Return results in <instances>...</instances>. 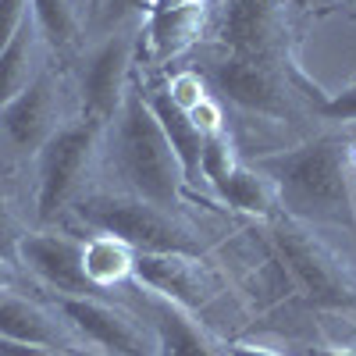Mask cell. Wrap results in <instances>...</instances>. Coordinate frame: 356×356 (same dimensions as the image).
Listing matches in <instances>:
<instances>
[{
  "label": "cell",
  "mask_w": 356,
  "mask_h": 356,
  "mask_svg": "<svg viewBox=\"0 0 356 356\" xmlns=\"http://www.w3.org/2000/svg\"><path fill=\"white\" fill-rule=\"evenodd\" d=\"M260 175L278 189L292 214L328 225H356L353 214V161L335 139H317L289 154L260 161Z\"/></svg>",
  "instance_id": "6da1fadb"
},
{
  "label": "cell",
  "mask_w": 356,
  "mask_h": 356,
  "mask_svg": "<svg viewBox=\"0 0 356 356\" xmlns=\"http://www.w3.org/2000/svg\"><path fill=\"white\" fill-rule=\"evenodd\" d=\"M118 129H114V161L132 193L161 211L178 207V186L186 182L178 157L171 150L168 136L161 132L154 111L146 107L143 93H125L118 107Z\"/></svg>",
  "instance_id": "7a4b0ae2"
},
{
  "label": "cell",
  "mask_w": 356,
  "mask_h": 356,
  "mask_svg": "<svg viewBox=\"0 0 356 356\" xmlns=\"http://www.w3.org/2000/svg\"><path fill=\"white\" fill-rule=\"evenodd\" d=\"M79 218L100 235H114L136 253H196V243L178 228L161 207L143 200H89L79 207Z\"/></svg>",
  "instance_id": "3957f363"
},
{
  "label": "cell",
  "mask_w": 356,
  "mask_h": 356,
  "mask_svg": "<svg viewBox=\"0 0 356 356\" xmlns=\"http://www.w3.org/2000/svg\"><path fill=\"white\" fill-rule=\"evenodd\" d=\"M97 139H100V122H89V118L57 129L47 139V146L40 150V193H36L40 221H54L79 193L86 168L93 161Z\"/></svg>",
  "instance_id": "277c9868"
},
{
  "label": "cell",
  "mask_w": 356,
  "mask_h": 356,
  "mask_svg": "<svg viewBox=\"0 0 356 356\" xmlns=\"http://www.w3.org/2000/svg\"><path fill=\"white\" fill-rule=\"evenodd\" d=\"M57 314L72 328L111 356H157V342L146 335L143 324L132 314L100 303L97 296H57Z\"/></svg>",
  "instance_id": "5b68a950"
},
{
  "label": "cell",
  "mask_w": 356,
  "mask_h": 356,
  "mask_svg": "<svg viewBox=\"0 0 356 356\" xmlns=\"http://www.w3.org/2000/svg\"><path fill=\"white\" fill-rule=\"evenodd\" d=\"M275 243H278V253H282L285 267L292 271L296 285H300L314 303H321V307L353 303V289L346 285L342 271L314 239H307V235L296 232V228H278Z\"/></svg>",
  "instance_id": "8992f818"
},
{
  "label": "cell",
  "mask_w": 356,
  "mask_h": 356,
  "mask_svg": "<svg viewBox=\"0 0 356 356\" xmlns=\"http://www.w3.org/2000/svg\"><path fill=\"white\" fill-rule=\"evenodd\" d=\"M18 264H25L43 285L57 296H97L100 289L89 285L82 271V243L72 235H22L18 239Z\"/></svg>",
  "instance_id": "52a82bcc"
},
{
  "label": "cell",
  "mask_w": 356,
  "mask_h": 356,
  "mask_svg": "<svg viewBox=\"0 0 356 356\" xmlns=\"http://www.w3.org/2000/svg\"><path fill=\"white\" fill-rule=\"evenodd\" d=\"M132 278L182 310H196L211 300V278L196 253H136Z\"/></svg>",
  "instance_id": "ba28073f"
},
{
  "label": "cell",
  "mask_w": 356,
  "mask_h": 356,
  "mask_svg": "<svg viewBox=\"0 0 356 356\" xmlns=\"http://www.w3.org/2000/svg\"><path fill=\"white\" fill-rule=\"evenodd\" d=\"M0 339L11 342H29V346H43L65 356H82L86 339L61 317L57 321L50 310L40 303H29L15 292H0Z\"/></svg>",
  "instance_id": "9c48e42d"
},
{
  "label": "cell",
  "mask_w": 356,
  "mask_h": 356,
  "mask_svg": "<svg viewBox=\"0 0 356 356\" xmlns=\"http://www.w3.org/2000/svg\"><path fill=\"white\" fill-rule=\"evenodd\" d=\"M132 36H111L82 72V104H86V118L89 122H107L118 114L125 100V79H129V65H132Z\"/></svg>",
  "instance_id": "30bf717a"
},
{
  "label": "cell",
  "mask_w": 356,
  "mask_h": 356,
  "mask_svg": "<svg viewBox=\"0 0 356 356\" xmlns=\"http://www.w3.org/2000/svg\"><path fill=\"white\" fill-rule=\"evenodd\" d=\"M0 125L8 139L25 154H40L47 139L57 132V93L47 75L33 79L15 100L0 107Z\"/></svg>",
  "instance_id": "8fae6325"
},
{
  "label": "cell",
  "mask_w": 356,
  "mask_h": 356,
  "mask_svg": "<svg viewBox=\"0 0 356 356\" xmlns=\"http://www.w3.org/2000/svg\"><path fill=\"white\" fill-rule=\"evenodd\" d=\"M282 33V0H228L221 36L239 57L264 61Z\"/></svg>",
  "instance_id": "7c38bea8"
},
{
  "label": "cell",
  "mask_w": 356,
  "mask_h": 356,
  "mask_svg": "<svg viewBox=\"0 0 356 356\" xmlns=\"http://www.w3.org/2000/svg\"><path fill=\"white\" fill-rule=\"evenodd\" d=\"M214 86L232 104H239L246 111H257V114H267V118L285 114V100L278 93V82H275L271 68L264 61H257V57L232 54L228 61H221L214 68Z\"/></svg>",
  "instance_id": "4fadbf2b"
},
{
  "label": "cell",
  "mask_w": 356,
  "mask_h": 356,
  "mask_svg": "<svg viewBox=\"0 0 356 356\" xmlns=\"http://www.w3.org/2000/svg\"><path fill=\"white\" fill-rule=\"evenodd\" d=\"M146 107L154 111L161 132L168 136L171 150L178 157V168H182L186 182H203V168H200V154H203V132L189 122V114L182 107H175V100L168 97V89H154L150 97H143Z\"/></svg>",
  "instance_id": "5bb4252c"
},
{
  "label": "cell",
  "mask_w": 356,
  "mask_h": 356,
  "mask_svg": "<svg viewBox=\"0 0 356 356\" xmlns=\"http://www.w3.org/2000/svg\"><path fill=\"white\" fill-rule=\"evenodd\" d=\"M132 260H136V250L125 246L122 239H114V235H97V239L82 243V271L89 285L97 289L125 282L132 275Z\"/></svg>",
  "instance_id": "9a60e30c"
},
{
  "label": "cell",
  "mask_w": 356,
  "mask_h": 356,
  "mask_svg": "<svg viewBox=\"0 0 356 356\" xmlns=\"http://www.w3.org/2000/svg\"><path fill=\"white\" fill-rule=\"evenodd\" d=\"M207 4H186L175 11H150V43L157 57H175L182 54L203 29Z\"/></svg>",
  "instance_id": "2e32d148"
},
{
  "label": "cell",
  "mask_w": 356,
  "mask_h": 356,
  "mask_svg": "<svg viewBox=\"0 0 356 356\" xmlns=\"http://www.w3.org/2000/svg\"><path fill=\"white\" fill-rule=\"evenodd\" d=\"M157 356H214L203 332L175 303H157Z\"/></svg>",
  "instance_id": "e0dca14e"
},
{
  "label": "cell",
  "mask_w": 356,
  "mask_h": 356,
  "mask_svg": "<svg viewBox=\"0 0 356 356\" xmlns=\"http://www.w3.org/2000/svg\"><path fill=\"white\" fill-rule=\"evenodd\" d=\"M36 25H22L15 40L0 50V107L15 100L22 89L33 82V47H36Z\"/></svg>",
  "instance_id": "ac0fdd59"
},
{
  "label": "cell",
  "mask_w": 356,
  "mask_h": 356,
  "mask_svg": "<svg viewBox=\"0 0 356 356\" xmlns=\"http://www.w3.org/2000/svg\"><path fill=\"white\" fill-rule=\"evenodd\" d=\"M214 189H218L221 200H228L232 207H239L246 214H267L271 211V182H267L260 171L232 168Z\"/></svg>",
  "instance_id": "d6986e66"
},
{
  "label": "cell",
  "mask_w": 356,
  "mask_h": 356,
  "mask_svg": "<svg viewBox=\"0 0 356 356\" xmlns=\"http://www.w3.org/2000/svg\"><path fill=\"white\" fill-rule=\"evenodd\" d=\"M33 25L54 50H68L79 40V22L68 0H33Z\"/></svg>",
  "instance_id": "ffe728a7"
},
{
  "label": "cell",
  "mask_w": 356,
  "mask_h": 356,
  "mask_svg": "<svg viewBox=\"0 0 356 356\" xmlns=\"http://www.w3.org/2000/svg\"><path fill=\"white\" fill-rule=\"evenodd\" d=\"M200 168H203V182H211V186H218L221 178L235 168V164H232V143H228V136H225L221 129L211 132V136H203Z\"/></svg>",
  "instance_id": "44dd1931"
},
{
  "label": "cell",
  "mask_w": 356,
  "mask_h": 356,
  "mask_svg": "<svg viewBox=\"0 0 356 356\" xmlns=\"http://www.w3.org/2000/svg\"><path fill=\"white\" fill-rule=\"evenodd\" d=\"M168 97L175 100V107H182L186 114L207 100V93H203V82H200V75H193V72L175 75V79H171V86H168Z\"/></svg>",
  "instance_id": "7402d4cb"
},
{
  "label": "cell",
  "mask_w": 356,
  "mask_h": 356,
  "mask_svg": "<svg viewBox=\"0 0 356 356\" xmlns=\"http://www.w3.org/2000/svg\"><path fill=\"white\" fill-rule=\"evenodd\" d=\"M317 111L328 118V122H356V82L342 93H335L332 100H321Z\"/></svg>",
  "instance_id": "603a6c76"
},
{
  "label": "cell",
  "mask_w": 356,
  "mask_h": 356,
  "mask_svg": "<svg viewBox=\"0 0 356 356\" xmlns=\"http://www.w3.org/2000/svg\"><path fill=\"white\" fill-rule=\"evenodd\" d=\"M25 8H29V0H0V50H4L15 33L25 25Z\"/></svg>",
  "instance_id": "cb8c5ba5"
},
{
  "label": "cell",
  "mask_w": 356,
  "mask_h": 356,
  "mask_svg": "<svg viewBox=\"0 0 356 356\" xmlns=\"http://www.w3.org/2000/svg\"><path fill=\"white\" fill-rule=\"evenodd\" d=\"M18 228H15V221L8 218V211H4V203H0V260L4 264H18Z\"/></svg>",
  "instance_id": "d4e9b609"
},
{
  "label": "cell",
  "mask_w": 356,
  "mask_h": 356,
  "mask_svg": "<svg viewBox=\"0 0 356 356\" xmlns=\"http://www.w3.org/2000/svg\"><path fill=\"white\" fill-rule=\"evenodd\" d=\"M189 122H193L203 136H211V132H218V129H221V114H218V107H214L211 100H203L200 107H193V111H189Z\"/></svg>",
  "instance_id": "484cf974"
},
{
  "label": "cell",
  "mask_w": 356,
  "mask_h": 356,
  "mask_svg": "<svg viewBox=\"0 0 356 356\" xmlns=\"http://www.w3.org/2000/svg\"><path fill=\"white\" fill-rule=\"evenodd\" d=\"M0 356H65V353H54V349H43V346H29V342L0 339Z\"/></svg>",
  "instance_id": "4316f807"
},
{
  "label": "cell",
  "mask_w": 356,
  "mask_h": 356,
  "mask_svg": "<svg viewBox=\"0 0 356 356\" xmlns=\"http://www.w3.org/2000/svg\"><path fill=\"white\" fill-rule=\"evenodd\" d=\"M154 0H111V15L114 18H122V15H129V11H139V8H150Z\"/></svg>",
  "instance_id": "83f0119b"
},
{
  "label": "cell",
  "mask_w": 356,
  "mask_h": 356,
  "mask_svg": "<svg viewBox=\"0 0 356 356\" xmlns=\"http://www.w3.org/2000/svg\"><path fill=\"white\" fill-rule=\"evenodd\" d=\"M186 4H207V0H154L150 11H175V8H186Z\"/></svg>",
  "instance_id": "f1b7e54d"
},
{
  "label": "cell",
  "mask_w": 356,
  "mask_h": 356,
  "mask_svg": "<svg viewBox=\"0 0 356 356\" xmlns=\"http://www.w3.org/2000/svg\"><path fill=\"white\" fill-rule=\"evenodd\" d=\"M232 356H282V353H275V349H260V346H235Z\"/></svg>",
  "instance_id": "f546056e"
},
{
  "label": "cell",
  "mask_w": 356,
  "mask_h": 356,
  "mask_svg": "<svg viewBox=\"0 0 356 356\" xmlns=\"http://www.w3.org/2000/svg\"><path fill=\"white\" fill-rule=\"evenodd\" d=\"M11 267H15V264H4V260H0V292H8L11 282H15V271H11Z\"/></svg>",
  "instance_id": "4dcf8cb0"
},
{
  "label": "cell",
  "mask_w": 356,
  "mask_h": 356,
  "mask_svg": "<svg viewBox=\"0 0 356 356\" xmlns=\"http://www.w3.org/2000/svg\"><path fill=\"white\" fill-rule=\"evenodd\" d=\"M346 4H349V8H356V0H346Z\"/></svg>",
  "instance_id": "1f68e13d"
},
{
  "label": "cell",
  "mask_w": 356,
  "mask_h": 356,
  "mask_svg": "<svg viewBox=\"0 0 356 356\" xmlns=\"http://www.w3.org/2000/svg\"><path fill=\"white\" fill-rule=\"evenodd\" d=\"M342 356H356V353H342Z\"/></svg>",
  "instance_id": "d6a6232c"
}]
</instances>
